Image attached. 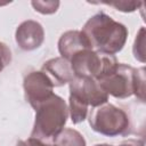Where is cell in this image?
I'll return each instance as SVG.
<instances>
[{"mask_svg":"<svg viewBox=\"0 0 146 146\" xmlns=\"http://www.w3.org/2000/svg\"><path fill=\"white\" fill-rule=\"evenodd\" d=\"M81 32L91 49L111 55L123 49L129 33L124 24L114 21L105 13L91 16L82 26Z\"/></svg>","mask_w":146,"mask_h":146,"instance_id":"obj_1","label":"cell"},{"mask_svg":"<svg viewBox=\"0 0 146 146\" xmlns=\"http://www.w3.org/2000/svg\"><path fill=\"white\" fill-rule=\"evenodd\" d=\"M68 116L66 102L54 94L35 110L31 137L52 143V139L64 129Z\"/></svg>","mask_w":146,"mask_h":146,"instance_id":"obj_2","label":"cell"},{"mask_svg":"<svg viewBox=\"0 0 146 146\" xmlns=\"http://www.w3.org/2000/svg\"><path fill=\"white\" fill-rule=\"evenodd\" d=\"M87 117L94 131L107 137L124 136L131 127L128 113L108 102L91 108Z\"/></svg>","mask_w":146,"mask_h":146,"instance_id":"obj_3","label":"cell"},{"mask_svg":"<svg viewBox=\"0 0 146 146\" xmlns=\"http://www.w3.org/2000/svg\"><path fill=\"white\" fill-rule=\"evenodd\" d=\"M70 64L75 76L92 78L98 81L108 75L119 62L114 55L86 49L75 54L70 59Z\"/></svg>","mask_w":146,"mask_h":146,"instance_id":"obj_4","label":"cell"},{"mask_svg":"<svg viewBox=\"0 0 146 146\" xmlns=\"http://www.w3.org/2000/svg\"><path fill=\"white\" fill-rule=\"evenodd\" d=\"M135 73V67L119 63L108 75L98 80V83L108 96H113L117 99H124L133 95Z\"/></svg>","mask_w":146,"mask_h":146,"instance_id":"obj_5","label":"cell"},{"mask_svg":"<svg viewBox=\"0 0 146 146\" xmlns=\"http://www.w3.org/2000/svg\"><path fill=\"white\" fill-rule=\"evenodd\" d=\"M70 96L82 102L88 107H97L108 102V95L104 91L97 80L92 78L75 76L70 83Z\"/></svg>","mask_w":146,"mask_h":146,"instance_id":"obj_6","label":"cell"},{"mask_svg":"<svg viewBox=\"0 0 146 146\" xmlns=\"http://www.w3.org/2000/svg\"><path fill=\"white\" fill-rule=\"evenodd\" d=\"M23 89L26 102L34 111L54 95V84L42 71H31L23 80Z\"/></svg>","mask_w":146,"mask_h":146,"instance_id":"obj_7","label":"cell"},{"mask_svg":"<svg viewBox=\"0 0 146 146\" xmlns=\"http://www.w3.org/2000/svg\"><path fill=\"white\" fill-rule=\"evenodd\" d=\"M15 40L22 50H35L41 47L44 41V30L42 25L36 21H24L16 29Z\"/></svg>","mask_w":146,"mask_h":146,"instance_id":"obj_8","label":"cell"},{"mask_svg":"<svg viewBox=\"0 0 146 146\" xmlns=\"http://www.w3.org/2000/svg\"><path fill=\"white\" fill-rule=\"evenodd\" d=\"M41 71L49 78L54 87H63L75 78L70 62L60 56L44 62Z\"/></svg>","mask_w":146,"mask_h":146,"instance_id":"obj_9","label":"cell"},{"mask_svg":"<svg viewBox=\"0 0 146 146\" xmlns=\"http://www.w3.org/2000/svg\"><path fill=\"white\" fill-rule=\"evenodd\" d=\"M57 46L60 57L67 59L68 62L79 51L91 49L83 33L78 30H70L64 32L60 35Z\"/></svg>","mask_w":146,"mask_h":146,"instance_id":"obj_10","label":"cell"},{"mask_svg":"<svg viewBox=\"0 0 146 146\" xmlns=\"http://www.w3.org/2000/svg\"><path fill=\"white\" fill-rule=\"evenodd\" d=\"M54 146H87L86 139L78 130L72 128H64L54 139Z\"/></svg>","mask_w":146,"mask_h":146,"instance_id":"obj_11","label":"cell"},{"mask_svg":"<svg viewBox=\"0 0 146 146\" xmlns=\"http://www.w3.org/2000/svg\"><path fill=\"white\" fill-rule=\"evenodd\" d=\"M145 36H146L145 27L141 26L136 34L135 42L132 46V54L135 59H137L143 64L145 63Z\"/></svg>","mask_w":146,"mask_h":146,"instance_id":"obj_12","label":"cell"},{"mask_svg":"<svg viewBox=\"0 0 146 146\" xmlns=\"http://www.w3.org/2000/svg\"><path fill=\"white\" fill-rule=\"evenodd\" d=\"M133 95L141 102H145V67L141 66L136 68L135 82H133Z\"/></svg>","mask_w":146,"mask_h":146,"instance_id":"obj_13","label":"cell"},{"mask_svg":"<svg viewBox=\"0 0 146 146\" xmlns=\"http://www.w3.org/2000/svg\"><path fill=\"white\" fill-rule=\"evenodd\" d=\"M31 5L35 11H38L42 15H51L58 10L60 2L54 1V0H46V1H40V0L35 1L34 0V1H31Z\"/></svg>","mask_w":146,"mask_h":146,"instance_id":"obj_14","label":"cell"},{"mask_svg":"<svg viewBox=\"0 0 146 146\" xmlns=\"http://www.w3.org/2000/svg\"><path fill=\"white\" fill-rule=\"evenodd\" d=\"M102 3L113 7L116 10L122 11V13H133V11L138 10V8L144 5L143 2H139V1H110V2L104 1Z\"/></svg>","mask_w":146,"mask_h":146,"instance_id":"obj_15","label":"cell"},{"mask_svg":"<svg viewBox=\"0 0 146 146\" xmlns=\"http://www.w3.org/2000/svg\"><path fill=\"white\" fill-rule=\"evenodd\" d=\"M10 63H11V50L6 43L0 41V73Z\"/></svg>","mask_w":146,"mask_h":146,"instance_id":"obj_16","label":"cell"},{"mask_svg":"<svg viewBox=\"0 0 146 146\" xmlns=\"http://www.w3.org/2000/svg\"><path fill=\"white\" fill-rule=\"evenodd\" d=\"M16 146H54V145H52V143L43 141V140H40L38 138L30 137L25 140H18Z\"/></svg>","mask_w":146,"mask_h":146,"instance_id":"obj_17","label":"cell"},{"mask_svg":"<svg viewBox=\"0 0 146 146\" xmlns=\"http://www.w3.org/2000/svg\"><path fill=\"white\" fill-rule=\"evenodd\" d=\"M117 146H145V144H144V141L141 139L129 138V139H125V140L121 141Z\"/></svg>","mask_w":146,"mask_h":146,"instance_id":"obj_18","label":"cell"},{"mask_svg":"<svg viewBox=\"0 0 146 146\" xmlns=\"http://www.w3.org/2000/svg\"><path fill=\"white\" fill-rule=\"evenodd\" d=\"M94 146H113V145H110V144H96Z\"/></svg>","mask_w":146,"mask_h":146,"instance_id":"obj_19","label":"cell"}]
</instances>
